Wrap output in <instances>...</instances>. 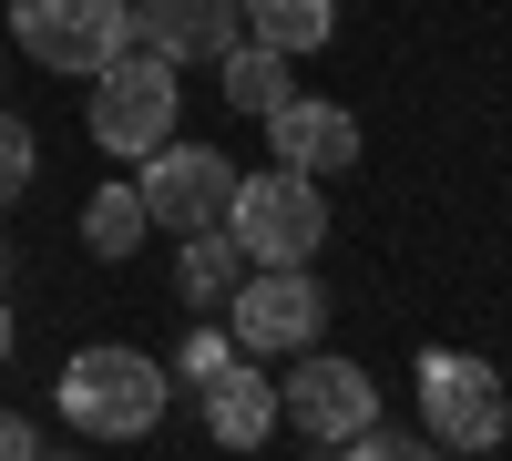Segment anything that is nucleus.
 Instances as JSON below:
<instances>
[{"label": "nucleus", "instance_id": "f257e3e1", "mask_svg": "<svg viewBox=\"0 0 512 461\" xmlns=\"http://www.w3.org/2000/svg\"><path fill=\"white\" fill-rule=\"evenodd\" d=\"M226 236L246 246V267H308L328 246V195L297 164H267V175H236L226 195Z\"/></svg>", "mask_w": 512, "mask_h": 461}, {"label": "nucleus", "instance_id": "f03ea898", "mask_svg": "<svg viewBox=\"0 0 512 461\" xmlns=\"http://www.w3.org/2000/svg\"><path fill=\"white\" fill-rule=\"evenodd\" d=\"M175 113H185V82L164 52H144V41H123V52L93 72V144L144 164L154 144H175Z\"/></svg>", "mask_w": 512, "mask_h": 461}, {"label": "nucleus", "instance_id": "7ed1b4c3", "mask_svg": "<svg viewBox=\"0 0 512 461\" xmlns=\"http://www.w3.org/2000/svg\"><path fill=\"white\" fill-rule=\"evenodd\" d=\"M62 421L72 431H103V441H144L164 421V369L144 349H82L62 369Z\"/></svg>", "mask_w": 512, "mask_h": 461}, {"label": "nucleus", "instance_id": "20e7f679", "mask_svg": "<svg viewBox=\"0 0 512 461\" xmlns=\"http://www.w3.org/2000/svg\"><path fill=\"white\" fill-rule=\"evenodd\" d=\"M420 431H431L441 451H502L512 441L502 369H482L472 349H431V359H420Z\"/></svg>", "mask_w": 512, "mask_h": 461}, {"label": "nucleus", "instance_id": "39448f33", "mask_svg": "<svg viewBox=\"0 0 512 461\" xmlns=\"http://www.w3.org/2000/svg\"><path fill=\"white\" fill-rule=\"evenodd\" d=\"M0 21L21 31V52L41 72H82V82H93L123 41H134V0H11Z\"/></svg>", "mask_w": 512, "mask_h": 461}, {"label": "nucleus", "instance_id": "423d86ee", "mask_svg": "<svg viewBox=\"0 0 512 461\" xmlns=\"http://www.w3.org/2000/svg\"><path fill=\"white\" fill-rule=\"evenodd\" d=\"M134 195H144V226H164V236H205V226H226L236 164H226L216 144H154Z\"/></svg>", "mask_w": 512, "mask_h": 461}, {"label": "nucleus", "instance_id": "0eeeda50", "mask_svg": "<svg viewBox=\"0 0 512 461\" xmlns=\"http://www.w3.org/2000/svg\"><path fill=\"white\" fill-rule=\"evenodd\" d=\"M277 421H297L308 441H359L379 421V390H369V369L359 359H328V349H297L287 369V390H277Z\"/></svg>", "mask_w": 512, "mask_h": 461}, {"label": "nucleus", "instance_id": "6e6552de", "mask_svg": "<svg viewBox=\"0 0 512 461\" xmlns=\"http://www.w3.org/2000/svg\"><path fill=\"white\" fill-rule=\"evenodd\" d=\"M318 328H328V287L308 267L236 277V349H318Z\"/></svg>", "mask_w": 512, "mask_h": 461}, {"label": "nucleus", "instance_id": "1a4fd4ad", "mask_svg": "<svg viewBox=\"0 0 512 461\" xmlns=\"http://www.w3.org/2000/svg\"><path fill=\"white\" fill-rule=\"evenodd\" d=\"M267 144H277V164H297V175H349L359 164V113L318 103V93H287L267 113Z\"/></svg>", "mask_w": 512, "mask_h": 461}, {"label": "nucleus", "instance_id": "9d476101", "mask_svg": "<svg viewBox=\"0 0 512 461\" xmlns=\"http://www.w3.org/2000/svg\"><path fill=\"white\" fill-rule=\"evenodd\" d=\"M134 41L164 62H226L236 52V0H134Z\"/></svg>", "mask_w": 512, "mask_h": 461}, {"label": "nucleus", "instance_id": "9b49d317", "mask_svg": "<svg viewBox=\"0 0 512 461\" xmlns=\"http://www.w3.org/2000/svg\"><path fill=\"white\" fill-rule=\"evenodd\" d=\"M195 400H205V431H216L226 451H256V441H277V380H267V369L226 359L216 380H195Z\"/></svg>", "mask_w": 512, "mask_h": 461}, {"label": "nucleus", "instance_id": "f8f14e48", "mask_svg": "<svg viewBox=\"0 0 512 461\" xmlns=\"http://www.w3.org/2000/svg\"><path fill=\"white\" fill-rule=\"evenodd\" d=\"M236 21L256 31V41H267V52H318V41L338 31V0H236Z\"/></svg>", "mask_w": 512, "mask_h": 461}, {"label": "nucleus", "instance_id": "ddd939ff", "mask_svg": "<svg viewBox=\"0 0 512 461\" xmlns=\"http://www.w3.org/2000/svg\"><path fill=\"white\" fill-rule=\"evenodd\" d=\"M82 246H93V257H134V246H144V195L103 185L93 205H82Z\"/></svg>", "mask_w": 512, "mask_h": 461}, {"label": "nucleus", "instance_id": "4468645a", "mask_svg": "<svg viewBox=\"0 0 512 461\" xmlns=\"http://www.w3.org/2000/svg\"><path fill=\"white\" fill-rule=\"evenodd\" d=\"M236 267H246V246H236L226 226H205V236H185V267H175V287H185V298H195V308H216Z\"/></svg>", "mask_w": 512, "mask_h": 461}, {"label": "nucleus", "instance_id": "2eb2a0df", "mask_svg": "<svg viewBox=\"0 0 512 461\" xmlns=\"http://www.w3.org/2000/svg\"><path fill=\"white\" fill-rule=\"evenodd\" d=\"M216 72H226V93H236L246 113H277V103H287V52H267V41H236Z\"/></svg>", "mask_w": 512, "mask_h": 461}, {"label": "nucleus", "instance_id": "dca6fc26", "mask_svg": "<svg viewBox=\"0 0 512 461\" xmlns=\"http://www.w3.org/2000/svg\"><path fill=\"white\" fill-rule=\"evenodd\" d=\"M338 451H349V461H451L441 441H410V431H379V421H369L359 441H338Z\"/></svg>", "mask_w": 512, "mask_h": 461}, {"label": "nucleus", "instance_id": "f3484780", "mask_svg": "<svg viewBox=\"0 0 512 461\" xmlns=\"http://www.w3.org/2000/svg\"><path fill=\"white\" fill-rule=\"evenodd\" d=\"M21 185H31V123H21V113H0V205H11Z\"/></svg>", "mask_w": 512, "mask_h": 461}, {"label": "nucleus", "instance_id": "a211bd4d", "mask_svg": "<svg viewBox=\"0 0 512 461\" xmlns=\"http://www.w3.org/2000/svg\"><path fill=\"white\" fill-rule=\"evenodd\" d=\"M175 369H185V380H216V369H226V339H216V328H205V339H185Z\"/></svg>", "mask_w": 512, "mask_h": 461}, {"label": "nucleus", "instance_id": "6ab92c4d", "mask_svg": "<svg viewBox=\"0 0 512 461\" xmlns=\"http://www.w3.org/2000/svg\"><path fill=\"white\" fill-rule=\"evenodd\" d=\"M0 461H41V441H31L21 410H0Z\"/></svg>", "mask_w": 512, "mask_h": 461}, {"label": "nucleus", "instance_id": "aec40b11", "mask_svg": "<svg viewBox=\"0 0 512 461\" xmlns=\"http://www.w3.org/2000/svg\"><path fill=\"white\" fill-rule=\"evenodd\" d=\"M0 359H11V298H0Z\"/></svg>", "mask_w": 512, "mask_h": 461}, {"label": "nucleus", "instance_id": "412c9836", "mask_svg": "<svg viewBox=\"0 0 512 461\" xmlns=\"http://www.w3.org/2000/svg\"><path fill=\"white\" fill-rule=\"evenodd\" d=\"M0 277H11V246H0Z\"/></svg>", "mask_w": 512, "mask_h": 461}, {"label": "nucleus", "instance_id": "4be33fe9", "mask_svg": "<svg viewBox=\"0 0 512 461\" xmlns=\"http://www.w3.org/2000/svg\"><path fill=\"white\" fill-rule=\"evenodd\" d=\"M62 461H82V451H62Z\"/></svg>", "mask_w": 512, "mask_h": 461}]
</instances>
